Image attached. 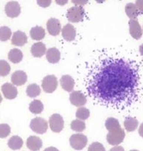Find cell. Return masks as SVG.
I'll return each instance as SVG.
<instances>
[{
	"instance_id": "cell-17",
	"label": "cell",
	"mask_w": 143,
	"mask_h": 151,
	"mask_svg": "<svg viewBox=\"0 0 143 151\" xmlns=\"http://www.w3.org/2000/svg\"><path fill=\"white\" fill-rule=\"evenodd\" d=\"M61 87L66 91H73L75 86V81L72 76L69 75L63 76L60 79Z\"/></svg>"
},
{
	"instance_id": "cell-19",
	"label": "cell",
	"mask_w": 143,
	"mask_h": 151,
	"mask_svg": "<svg viewBox=\"0 0 143 151\" xmlns=\"http://www.w3.org/2000/svg\"><path fill=\"white\" fill-rule=\"evenodd\" d=\"M46 59L49 63L56 64L60 59V52L57 48H50L46 52Z\"/></svg>"
},
{
	"instance_id": "cell-3",
	"label": "cell",
	"mask_w": 143,
	"mask_h": 151,
	"mask_svg": "<svg viewBox=\"0 0 143 151\" xmlns=\"http://www.w3.org/2000/svg\"><path fill=\"white\" fill-rule=\"evenodd\" d=\"M85 12L82 6H73L69 8L66 13V17L71 23H78L84 19Z\"/></svg>"
},
{
	"instance_id": "cell-20",
	"label": "cell",
	"mask_w": 143,
	"mask_h": 151,
	"mask_svg": "<svg viewBox=\"0 0 143 151\" xmlns=\"http://www.w3.org/2000/svg\"><path fill=\"white\" fill-rule=\"evenodd\" d=\"M46 35L45 30L41 26H34L30 31L31 37L33 40H40L44 38Z\"/></svg>"
},
{
	"instance_id": "cell-18",
	"label": "cell",
	"mask_w": 143,
	"mask_h": 151,
	"mask_svg": "<svg viewBox=\"0 0 143 151\" xmlns=\"http://www.w3.org/2000/svg\"><path fill=\"white\" fill-rule=\"evenodd\" d=\"M46 47L43 43L38 42L34 44L31 48V52L33 55V56L36 58H40L46 53Z\"/></svg>"
},
{
	"instance_id": "cell-5",
	"label": "cell",
	"mask_w": 143,
	"mask_h": 151,
	"mask_svg": "<svg viewBox=\"0 0 143 151\" xmlns=\"http://www.w3.org/2000/svg\"><path fill=\"white\" fill-rule=\"evenodd\" d=\"M71 147L76 150L84 149L87 144V137L83 134H74L69 138Z\"/></svg>"
},
{
	"instance_id": "cell-34",
	"label": "cell",
	"mask_w": 143,
	"mask_h": 151,
	"mask_svg": "<svg viewBox=\"0 0 143 151\" xmlns=\"http://www.w3.org/2000/svg\"><path fill=\"white\" fill-rule=\"evenodd\" d=\"M51 2L52 1L50 0H46V1H37V4H38L40 6L43 7V8H46V7L49 6L51 5Z\"/></svg>"
},
{
	"instance_id": "cell-32",
	"label": "cell",
	"mask_w": 143,
	"mask_h": 151,
	"mask_svg": "<svg viewBox=\"0 0 143 151\" xmlns=\"http://www.w3.org/2000/svg\"><path fill=\"white\" fill-rule=\"evenodd\" d=\"M88 151H106L103 145L99 142H93L90 145Z\"/></svg>"
},
{
	"instance_id": "cell-21",
	"label": "cell",
	"mask_w": 143,
	"mask_h": 151,
	"mask_svg": "<svg viewBox=\"0 0 143 151\" xmlns=\"http://www.w3.org/2000/svg\"><path fill=\"white\" fill-rule=\"evenodd\" d=\"M125 13L130 19H136L140 14L138 8L134 3H128L126 5Z\"/></svg>"
},
{
	"instance_id": "cell-7",
	"label": "cell",
	"mask_w": 143,
	"mask_h": 151,
	"mask_svg": "<svg viewBox=\"0 0 143 151\" xmlns=\"http://www.w3.org/2000/svg\"><path fill=\"white\" fill-rule=\"evenodd\" d=\"M64 121L59 114H52L49 118V127L54 132H60L63 130Z\"/></svg>"
},
{
	"instance_id": "cell-12",
	"label": "cell",
	"mask_w": 143,
	"mask_h": 151,
	"mask_svg": "<svg viewBox=\"0 0 143 151\" xmlns=\"http://www.w3.org/2000/svg\"><path fill=\"white\" fill-rule=\"evenodd\" d=\"M2 91L4 96L8 100H14L16 97L18 91L14 85L11 83H5L2 86Z\"/></svg>"
},
{
	"instance_id": "cell-16",
	"label": "cell",
	"mask_w": 143,
	"mask_h": 151,
	"mask_svg": "<svg viewBox=\"0 0 143 151\" xmlns=\"http://www.w3.org/2000/svg\"><path fill=\"white\" fill-rule=\"evenodd\" d=\"M62 36L66 41H72L75 40L76 36V31L72 24H66L62 29Z\"/></svg>"
},
{
	"instance_id": "cell-28",
	"label": "cell",
	"mask_w": 143,
	"mask_h": 151,
	"mask_svg": "<svg viewBox=\"0 0 143 151\" xmlns=\"http://www.w3.org/2000/svg\"><path fill=\"white\" fill-rule=\"evenodd\" d=\"M11 30L8 26H2L0 27V40L6 41L11 37Z\"/></svg>"
},
{
	"instance_id": "cell-13",
	"label": "cell",
	"mask_w": 143,
	"mask_h": 151,
	"mask_svg": "<svg viewBox=\"0 0 143 151\" xmlns=\"http://www.w3.org/2000/svg\"><path fill=\"white\" fill-rule=\"evenodd\" d=\"M28 37L26 33L21 31H16L13 34L11 39V44L17 47H23L27 43Z\"/></svg>"
},
{
	"instance_id": "cell-6",
	"label": "cell",
	"mask_w": 143,
	"mask_h": 151,
	"mask_svg": "<svg viewBox=\"0 0 143 151\" xmlns=\"http://www.w3.org/2000/svg\"><path fill=\"white\" fill-rule=\"evenodd\" d=\"M58 87V79L54 75L46 76L42 82V88L46 93H53Z\"/></svg>"
},
{
	"instance_id": "cell-11",
	"label": "cell",
	"mask_w": 143,
	"mask_h": 151,
	"mask_svg": "<svg viewBox=\"0 0 143 151\" xmlns=\"http://www.w3.org/2000/svg\"><path fill=\"white\" fill-rule=\"evenodd\" d=\"M129 27H130V34L136 40H139L142 35V31L141 26L137 19H130L129 21Z\"/></svg>"
},
{
	"instance_id": "cell-14",
	"label": "cell",
	"mask_w": 143,
	"mask_h": 151,
	"mask_svg": "<svg viewBox=\"0 0 143 151\" xmlns=\"http://www.w3.org/2000/svg\"><path fill=\"white\" fill-rule=\"evenodd\" d=\"M12 84L17 86L23 85L27 82V75L23 70H16L11 76Z\"/></svg>"
},
{
	"instance_id": "cell-29",
	"label": "cell",
	"mask_w": 143,
	"mask_h": 151,
	"mask_svg": "<svg viewBox=\"0 0 143 151\" xmlns=\"http://www.w3.org/2000/svg\"><path fill=\"white\" fill-rule=\"evenodd\" d=\"M90 115V110L87 108L84 107H80L76 111L75 116L78 119L81 120V121H84V120H87V118H89Z\"/></svg>"
},
{
	"instance_id": "cell-33",
	"label": "cell",
	"mask_w": 143,
	"mask_h": 151,
	"mask_svg": "<svg viewBox=\"0 0 143 151\" xmlns=\"http://www.w3.org/2000/svg\"><path fill=\"white\" fill-rule=\"evenodd\" d=\"M136 6L138 8L140 14H143V1L142 0H137L136 1Z\"/></svg>"
},
{
	"instance_id": "cell-39",
	"label": "cell",
	"mask_w": 143,
	"mask_h": 151,
	"mask_svg": "<svg viewBox=\"0 0 143 151\" xmlns=\"http://www.w3.org/2000/svg\"><path fill=\"white\" fill-rule=\"evenodd\" d=\"M67 2H68V1H66H66H65V0H64V1H56L57 3L60 4V5H64V4L67 3Z\"/></svg>"
},
{
	"instance_id": "cell-1",
	"label": "cell",
	"mask_w": 143,
	"mask_h": 151,
	"mask_svg": "<svg viewBox=\"0 0 143 151\" xmlns=\"http://www.w3.org/2000/svg\"><path fill=\"white\" fill-rule=\"evenodd\" d=\"M84 85L94 103L116 110H125L137 103L142 89L137 61L119 54L95 58L87 68Z\"/></svg>"
},
{
	"instance_id": "cell-42",
	"label": "cell",
	"mask_w": 143,
	"mask_h": 151,
	"mask_svg": "<svg viewBox=\"0 0 143 151\" xmlns=\"http://www.w3.org/2000/svg\"><path fill=\"white\" fill-rule=\"evenodd\" d=\"M130 151H139V150H132Z\"/></svg>"
},
{
	"instance_id": "cell-4",
	"label": "cell",
	"mask_w": 143,
	"mask_h": 151,
	"mask_svg": "<svg viewBox=\"0 0 143 151\" xmlns=\"http://www.w3.org/2000/svg\"><path fill=\"white\" fill-rule=\"evenodd\" d=\"M31 130L37 134H44L48 129V123L42 117H35L30 123Z\"/></svg>"
},
{
	"instance_id": "cell-30",
	"label": "cell",
	"mask_w": 143,
	"mask_h": 151,
	"mask_svg": "<svg viewBox=\"0 0 143 151\" xmlns=\"http://www.w3.org/2000/svg\"><path fill=\"white\" fill-rule=\"evenodd\" d=\"M11 71L10 64L5 60H0V76H6Z\"/></svg>"
},
{
	"instance_id": "cell-15",
	"label": "cell",
	"mask_w": 143,
	"mask_h": 151,
	"mask_svg": "<svg viewBox=\"0 0 143 151\" xmlns=\"http://www.w3.org/2000/svg\"><path fill=\"white\" fill-rule=\"evenodd\" d=\"M27 147L31 151H38L41 149L43 146L42 140L39 137L37 136H30L28 138L26 142Z\"/></svg>"
},
{
	"instance_id": "cell-2",
	"label": "cell",
	"mask_w": 143,
	"mask_h": 151,
	"mask_svg": "<svg viewBox=\"0 0 143 151\" xmlns=\"http://www.w3.org/2000/svg\"><path fill=\"white\" fill-rule=\"evenodd\" d=\"M105 127L109 131V133L107 135V141L110 145H119L124 141L125 133L116 118H107L105 121Z\"/></svg>"
},
{
	"instance_id": "cell-9",
	"label": "cell",
	"mask_w": 143,
	"mask_h": 151,
	"mask_svg": "<svg viewBox=\"0 0 143 151\" xmlns=\"http://www.w3.org/2000/svg\"><path fill=\"white\" fill-rule=\"evenodd\" d=\"M5 12L7 16L14 18L20 14L21 8L17 2H9L5 5Z\"/></svg>"
},
{
	"instance_id": "cell-26",
	"label": "cell",
	"mask_w": 143,
	"mask_h": 151,
	"mask_svg": "<svg viewBox=\"0 0 143 151\" xmlns=\"http://www.w3.org/2000/svg\"><path fill=\"white\" fill-rule=\"evenodd\" d=\"M26 93L29 97H36L40 94V88L37 84H31L27 87Z\"/></svg>"
},
{
	"instance_id": "cell-27",
	"label": "cell",
	"mask_w": 143,
	"mask_h": 151,
	"mask_svg": "<svg viewBox=\"0 0 143 151\" xmlns=\"http://www.w3.org/2000/svg\"><path fill=\"white\" fill-rule=\"evenodd\" d=\"M71 129L75 132H81L86 129V124L84 121L80 120H74L71 123Z\"/></svg>"
},
{
	"instance_id": "cell-38",
	"label": "cell",
	"mask_w": 143,
	"mask_h": 151,
	"mask_svg": "<svg viewBox=\"0 0 143 151\" xmlns=\"http://www.w3.org/2000/svg\"><path fill=\"white\" fill-rule=\"evenodd\" d=\"M139 134L140 136L143 138V123L140 125L139 129Z\"/></svg>"
},
{
	"instance_id": "cell-36",
	"label": "cell",
	"mask_w": 143,
	"mask_h": 151,
	"mask_svg": "<svg viewBox=\"0 0 143 151\" xmlns=\"http://www.w3.org/2000/svg\"><path fill=\"white\" fill-rule=\"evenodd\" d=\"M73 2L74 4H76V5H84L87 2V1H73Z\"/></svg>"
},
{
	"instance_id": "cell-24",
	"label": "cell",
	"mask_w": 143,
	"mask_h": 151,
	"mask_svg": "<svg viewBox=\"0 0 143 151\" xmlns=\"http://www.w3.org/2000/svg\"><path fill=\"white\" fill-rule=\"evenodd\" d=\"M139 125V121L135 117H127L124 121V126L127 132H133L136 130Z\"/></svg>"
},
{
	"instance_id": "cell-37",
	"label": "cell",
	"mask_w": 143,
	"mask_h": 151,
	"mask_svg": "<svg viewBox=\"0 0 143 151\" xmlns=\"http://www.w3.org/2000/svg\"><path fill=\"white\" fill-rule=\"evenodd\" d=\"M44 151H59V150L57 149L56 147H49L48 148H46Z\"/></svg>"
},
{
	"instance_id": "cell-31",
	"label": "cell",
	"mask_w": 143,
	"mask_h": 151,
	"mask_svg": "<svg viewBox=\"0 0 143 151\" xmlns=\"http://www.w3.org/2000/svg\"><path fill=\"white\" fill-rule=\"evenodd\" d=\"M11 133V127L7 124H0V138H5Z\"/></svg>"
},
{
	"instance_id": "cell-41",
	"label": "cell",
	"mask_w": 143,
	"mask_h": 151,
	"mask_svg": "<svg viewBox=\"0 0 143 151\" xmlns=\"http://www.w3.org/2000/svg\"><path fill=\"white\" fill-rule=\"evenodd\" d=\"M2 95H1V93H0V103H2Z\"/></svg>"
},
{
	"instance_id": "cell-40",
	"label": "cell",
	"mask_w": 143,
	"mask_h": 151,
	"mask_svg": "<svg viewBox=\"0 0 143 151\" xmlns=\"http://www.w3.org/2000/svg\"><path fill=\"white\" fill-rule=\"evenodd\" d=\"M139 50V52H140V54H141V55H142L143 56V44H142V45L140 46Z\"/></svg>"
},
{
	"instance_id": "cell-23",
	"label": "cell",
	"mask_w": 143,
	"mask_h": 151,
	"mask_svg": "<svg viewBox=\"0 0 143 151\" xmlns=\"http://www.w3.org/2000/svg\"><path fill=\"white\" fill-rule=\"evenodd\" d=\"M8 145L13 150H19L23 147V141L19 136L14 135L8 140Z\"/></svg>"
},
{
	"instance_id": "cell-22",
	"label": "cell",
	"mask_w": 143,
	"mask_h": 151,
	"mask_svg": "<svg viewBox=\"0 0 143 151\" xmlns=\"http://www.w3.org/2000/svg\"><path fill=\"white\" fill-rule=\"evenodd\" d=\"M23 58V54L21 52V50H18V49H12L10 50L8 53V59L11 61L14 64H17L22 61Z\"/></svg>"
},
{
	"instance_id": "cell-10",
	"label": "cell",
	"mask_w": 143,
	"mask_h": 151,
	"mask_svg": "<svg viewBox=\"0 0 143 151\" xmlns=\"http://www.w3.org/2000/svg\"><path fill=\"white\" fill-rule=\"evenodd\" d=\"M48 32L51 35L57 36L61 32V24L59 19L55 18H50L46 23Z\"/></svg>"
},
{
	"instance_id": "cell-8",
	"label": "cell",
	"mask_w": 143,
	"mask_h": 151,
	"mask_svg": "<svg viewBox=\"0 0 143 151\" xmlns=\"http://www.w3.org/2000/svg\"><path fill=\"white\" fill-rule=\"evenodd\" d=\"M69 100L73 106H78V107L84 106L87 103V98L85 95L80 91L72 92L69 95Z\"/></svg>"
},
{
	"instance_id": "cell-25",
	"label": "cell",
	"mask_w": 143,
	"mask_h": 151,
	"mask_svg": "<svg viewBox=\"0 0 143 151\" xmlns=\"http://www.w3.org/2000/svg\"><path fill=\"white\" fill-rule=\"evenodd\" d=\"M29 110L34 114H40L43 111V104L40 100H34L29 105Z\"/></svg>"
},
{
	"instance_id": "cell-35",
	"label": "cell",
	"mask_w": 143,
	"mask_h": 151,
	"mask_svg": "<svg viewBox=\"0 0 143 151\" xmlns=\"http://www.w3.org/2000/svg\"><path fill=\"white\" fill-rule=\"evenodd\" d=\"M109 151H125V150L122 147L116 146V147H113V148H111Z\"/></svg>"
}]
</instances>
